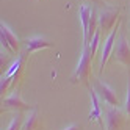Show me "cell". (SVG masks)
<instances>
[{"instance_id":"obj_1","label":"cell","mask_w":130,"mask_h":130,"mask_svg":"<svg viewBox=\"0 0 130 130\" xmlns=\"http://www.w3.org/2000/svg\"><path fill=\"white\" fill-rule=\"evenodd\" d=\"M92 55L89 52V47H83L82 57L78 61V66L74 71L71 82L72 83H89V77H91V64H92Z\"/></svg>"},{"instance_id":"obj_2","label":"cell","mask_w":130,"mask_h":130,"mask_svg":"<svg viewBox=\"0 0 130 130\" xmlns=\"http://www.w3.org/2000/svg\"><path fill=\"white\" fill-rule=\"evenodd\" d=\"M92 88L96 89L99 99H100V100H104L105 104H108L110 107H119V105H121V102H119V99H118L116 91L111 88L110 85H107L105 82L96 80V83H94V86H92Z\"/></svg>"},{"instance_id":"obj_3","label":"cell","mask_w":130,"mask_h":130,"mask_svg":"<svg viewBox=\"0 0 130 130\" xmlns=\"http://www.w3.org/2000/svg\"><path fill=\"white\" fill-rule=\"evenodd\" d=\"M0 38H2V47L8 52V53H17L21 49V44L17 36L11 31V28L6 24L2 22L0 25Z\"/></svg>"},{"instance_id":"obj_4","label":"cell","mask_w":130,"mask_h":130,"mask_svg":"<svg viewBox=\"0 0 130 130\" xmlns=\"http://www.w3.org/2000/svg\"><path fill=\"white\" fill-rule=\"evenodd\" d=\"M113 58L124 64L125 68H130V44L127 41L125 36H119L116 39V44H115V49H113Z\"/></svg>"},{"instance_id":"obj_5","label":"cell","mask_w":130,"mask_h":130,"mask_svg":"<svg viewBox=\"0 0 130 130\" xmlns=\"http://www.w3.org/2000/svg\"><path fill=\"white\" fill-rule=\"evenodd\" d=\"M119 16V8H113V6H107L104 10L99 11V27L102 31H108L113 30V25L118 21Z\"/></svg>"},{"instance_id":"obj_6","label":"cell","mask_w":130,"mask_h":130,"mask_svg":"<svg viewBox=\"0 0 130 130\" xmlns=\"http://www.w3.org/2000/svg\"><path fill=\"white\" fill-rule=\"evenodd\" d=\"M119 30V21L116 24V27L113 30H111V33L107 36V39L104 42V47H102V52H100V72H104V68L105 64L108 61V58L111 57V53H113V49H115V42H116V33Z\"/></svg>"},{"instance_id":"obj_7","label":"cell","mask_w":130,"mask_h":130,"mask_svg":"<svg viewBox=\"0 0 130 130\" xmlns=\"http://www.w3.org/2000/svg\"><path fill=\"white\" fill-rule=\"evenodd\" d=\"M3 108L5 110H16V111H27V110H35L36 105H28L27 102L22 100L19 91H14L11 96H8L3 100Z\"/></svg>"},{"instance_id":"obj_8","label":"cell","mask_w":130,"mask_h":130,"mask_svg":"<svg viewBox=\"0 0 130 130\" xmlns=\"http://www.w3.org/2000/svg\"><path fill=\"white\" fill-rule=\"evenodd\" d=\"M122 111H121L118 107H110L105 111V125L107 130H121L122 128Z\"/></svg>"},{"instance_id":"obj_9","label":"cell","mask_w":130,"mask_h":130,"mask_svg":"<svg viewBox=\"0 0 130 130\" xmlns=\"http://www.w3.org/2000/svg\"><path fill=\"white\" fill-rule=\"evenodd\" d=\"M92 8L91 5H82L80 6V21H82V27H83V47H88L89 45V19H91V14H92Z\"/></svg>"},{"instance_id":"obj_10","label":"cell","mask_w":130,"mask_h":130,"mask_svg":"<svg viewBox=\"0 0 130 130\" xmlns=\"http://www.w3.org/2000/svg\"><path fill=\"white\" fill-rule=\"evenodd\" d=\"M89 99H91V113H89V122H99L104 128V119H102V110H100V99L94 88L89 86Z\"/></svg>"},{"instance_id":"obj_11","label":"cell","mask_w":130,"mask_h":130,"mask_svg":"<svg viewBox=\"0 0 130 130\" xmlns=\"http://www.w3.org/2000/svg\"><path fill=\"white\" fill-rule=\"evenodd\" d=\"M52 42L47 41L42 36H31V38L27 39V44H25V49H27V53L30 52H35V50H41V49H47V47H52Z\"/></svg>"},{"instance_id":"obj_12","label":"cell","mask_w":130,"mask_h":130,"mask_svg":"<svg viewBox=\"0 0 130 130\" xmlns=\"http://www.w3.org/2000/svg\"><path fill=\"white\" fill-rule=\"evenodd\" d=\"M38 128H39V110L36 107L35 110H31V113L25 116L22 130H38Z\"/></svg>"},{"instance_id":"obj_13","label":"cell","mask_w":130,"mask_h":130,"mask_svg":"<svg viewBox=\"0 0 130 130\" xmlns=\"http://www.w3.org/2000/svg\"><path fill=\"white\" fill-rule=\"evenodd\" d=\"M99 28H100L99 27V14L96 13V8H92V14H91V19H89V42L94 38V35L97 33Z\"/></svg>"},{"instance_id":"obj_14","label":"cell","mask_w":130,"mask_h":130,"mask_svg":"<svg viewBox=\"0 0 130 130\" xmlns=\"http://www.w3.org/2000/svg\"><path fill=\"white\" fill-rule=\"evenodd\" d=\"M22 63H24V57H19L13 64H11V68L8 69V72L5 74V77H8V78H11V77H17L19 75V72H21V69H22Z\"/></svg>"},{"instance_id":"obj_15","label":"cell","mask_w":130,"mask_h":130,"mask_svg":"<svg viewBox=\"0 0 130 130\" xmlns=\"http://www.w3.org/2000/svg\"><path fill=\"white\" fill-rule=\"evenodd\" d=\"M24 119H25V118L22 116V113H21V111H16V115H14V118L11 119L10 125L6 127V130H22Z\"/></svg>"},{"instance_id":"obj_16","label":"cell","mask_w":130,"mask_h":130,"mask_svg":"<svg viewBox=\"0 0 130 130\" xmlns=\"http://www.w3.org/2000/svg\"><path fill=\"white\" fill-rule=\"evenodd\" d=\"M100 28L97 30V33L94 35V38H92L91 39V42H89V45H88V47H89V52H91V55H92V57H94V55H96V52H97V47H99V39H100Z\"/></svg>"},{"instance_id":"obj_17","label":"cell","mask_w":130,"mask_h":130,"mask_svg":"<svg viewBox=\"0 0 130 130\" xmlns=\"http://www.w3.org/2000/svg\"><path fill=\"white\" fill-rule=\"evenodd\" d=\"M124 110L125 113L130 116V82H128V86H127V96H125V104H124Z\"/></svg>"},{"instance_id":"obj_18","label":"cell","mask_w":130,"mask_h":130,"mask_svg":"<svg viewBox=\"0 0 130 130\" xmlns=\"http://www.w3.org/2000/svg\"><path fill=\"white\" fill-rule=\"evenodd\" d=\"M10 83H11V78L2 77V85H0V91H2V94H3V92H6L8 86H10Z\"/></svg>"},{"instance_id":"obj_19","label":"cell","mask_w":130,"mask_h":130,"mask_svg":"<svg viewBox=\"0 0 130 130\" xmlns=\"http://www.w3.org/2000/svg\"><path fill=\"white\" fill-rule=\"evenodd\" d=\"M82 127L78 125V124H71V125H68V127H64V128H61V130H80Z\"/></svg>"}]
</instances>
